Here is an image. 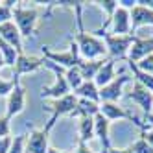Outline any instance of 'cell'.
I'll return each mask as SVG.
<instances>
[{
  "instance_id": "obj_1",
  "label": "cell",
  "mask_w": 153,
  "mask_h": 153,
  "mask_svg": "<svg viewBox=\"0 0 153 153\" xmlns=\"http://www.w3.org/2000/svg\"><path fill=\"white\" fill-rule=\"evenodd\" d=\"M78 50L79 53L87 59V61H96L98 57H102L105 56V52H107V46L103 45V41L100 39H96L94 35H89V33H81L78 35Z\"/></svg>"
},
{
  "instance_id": "obj_2",
  "label": "cell",
  "mask_w": 153,
  "mask_h": 153,
  "mask_svg": "<svg viewBox=\"0 0 153 153\" xmlns=\"http://www.w3.org/2000/svg\"><path fill=\"white\" fill-rule=\"evenodd\" d=\"M107 48L114 57H124L133 45V35H105Z\"/></svg>"
},
{
  "instance_id": "obj_3",
  "label": "cell",
  "mask_w": 153,
  "mask_h": 153,
  "mask_svg": "<svg viewBox=\"0 0 153 153\" xmlns=\"http://www.w3.org/2000/svg\"><path fill=\"white\" fill-rule=\"evenodd\" d=\"M127 53H129V63H137V61H142L144 57L151 56L153 53V35L148 39H135Z\"/></svg>"
},
{
  "instance_id": "obj_4",
  "label": "cell",
  "mask_w": 153,
  "mask_h": 153,
  "mask_svg": "<svg viewBox=\"0 0 153 153\" xmlns=\"http://www.w3.org/2000/svg\"><path fill=\"white\" fill-rule=\"evenodd\" d=\"M113 20V33L114 35H129L131 31V15L126 7H116V11L111 17Z\"/></svg>"
},
{
  "instance_id": "obj_5",
  "label": "cell",
  "mask_w": 153,
  "mask_h": 153,
  "mask_svg": "<svg viewBox=\"0 0 153 153\" xmlns=\"http://www.w3.org/2000/svg\"><path fill=\"white\" fill-rule=\"evenodd\" d=\"M127 81H129L127 76H122V78H118V79H113L107 87L100 89V100L102 102H111V103H114L118 98L122 96V85L127 83Z\"/></svg>"
},
{
  "instance_id": "obj_6",
  "label": "cell",
  "mask_w": 153,
  "mask_h": 153,
  "mask_svg": "<svg viewBox=\"0 0 153 153\" xmlns=\"http://www.w3.org/2000/svg\"><path fill=\"white\" fill-rule=\"evenodd\" d=\"M129 98L133 102H137L146 113H149L151 109H153V92H149L146 87H142L138 81L135 83V87H133V91H131Z\"/></svg>"
},
{
  "instance_id": "obj_7",
  "label": "cell",
  "mask_w": 153,
  "mask_h": 153,
  "mask_svg": "<svg viewBox=\"0 0 153 153\" xmlns=\"http://www.w3.org/2000/svg\"><path fill=\"white\" fill-rule=\"evenodd\" d=\"M131 15V28H138L144 24H153V11L148 9L146 6H142L140 2H137V6L129 11Z\"/></svg>"
},
{
  "instance_id": "obj_8",
  "label": "cell",
  "mask_w": 153,
  "mask_h": 153,
  "mask_svg": "<svg viewBox=\"0 0 153 153\" xmlns=\"http://www.w3.org/2000/svg\"><path fill=\"white\" fill-rule=\"evenodd\" d=\"M113 79H114V61H109L98 70L96 78H94V83H96V87L103 89V87H107Z\"/></svg>"
},
{
  "instance_id": "obj_9",
  "label": "cell",
  "mask_w": 153,
  "mask_h": 153,
  "mask_svg": "<svg viewBox=\"0 0 153 153\" xmlns=\"http://www.w3.org/2000/svg\"><path fill=\"white\" fill-rule=\"evenodd\" d=\"M94 133H96V137H100L103 146L109 149V138H107L109 137V120L102 113L94 114Z\"/></svg>"
},
{
  "instance_id": "obj_10",
  "label": "cell",
  "mask_w": 153,
  "mask_h": 153,
  "mask_svg": "<svg viewBox=\"0 0 153 153\" xmlns=\"http://www.w3.org/2000/svg\"><path fill=\"white\" fill-rule=\"evenodd\" d=\"M100 113L107 118V120H120V118H131L122 107H118L116 103H111V102H103L100 105Z\"/></svg>"
},
{
  "instance_id": "obj_11",
  "label": "cell",
  "mask_w": 153,
  "mask_h": 153,
  "mask_svg": "<svg viewBox=\"0 0 153 153\" xmlns=\"http://www.w3.org/2000/svg\"><path fill=\"white\" fill-rule=\"evenodd\" d=\"M28 151L30 153H46V131H37L30 137L28 142Z\"/></svg>"
},
{
  "instance_id": "obj_12",
  "label": "cell",
  "mask_w": 153,
  "mask_h": 153,
  "mask_svg": "<svg viewBox=\"0 0 153 153\" xmlns=\"http://www.w3.org/2000/svg\"><path fill=\"white\" fill-rule=\"evenodd\" d=\"M76 94L81 96L83 100H91V102H96V103H98V100H100V91H98V87H96L94 81H83L81 87L76 91Z\"/></svg>"
},
{
  "instance_id": "obj_13",
  "label": "cell",
  "mask_w": 153,
  "mask_h": 153,
  "mask_svg": "<svg viewBox=\"0 0 153 153\" xmlns=\"http://www.w3.org/2000/svg\"><path fill=\"white\" fill-rule=\"evenodd\" d=\"M76 105H78V98H76V94H67V96L59 98L53 107H56L57 114H65V113H74Z\"/></svg>"
},
{
  "instance_id": "obj_14",
  "label": "cell",
  "mask_w": 153,
  "mask_h": 153,
  "mask_svg": "<svg viewBox=\"0 0 153 153\" xmlns=\"http://www.w3.org/2000/svg\"><path fill=\"white\" fill-rule=\"evenodd\" d=\"M68 83H67V78H63V76H57V79H56V83H53L50 89H46L45 92V96H56V98H63V96H67L68 94Z\"/></svg>"
},
{
  "instance_id": "obj_15",
  "label": "cell",
  "mask_w": 153,
  "mask_h": 153,
  "mask_svg": "<svg viewBox=\"0 0 153 153\" xmlns=\"http://www.w3.org/2000/svg\"><path fill=\"white\" fill-rule=\"evenodd\" d=\"M94 116H81V124H79V138L81 142H87L94 137Z\"/></svg>"
},
{
  "instance_id": "obj_16",
  "label": "cell",
  "mask_w": 153,
  "mask_h": 153,
  "mask_svg": "<svg viewBox=\"0 0 153 153\" xmlns=\"http://www.w3.org/2000/svg\"><path fill=\"white\" fill-rule=\"evenodd\" d=\"M15 15H17V20H19V24H20L22 33L30 35L31 26H33V22H35V13L33 11H17Z\"/></svg>"
},
{
  "instance_id": "obj_17",
  "label": "cell",
  "mask_w": 153,
  "mask_h": 153,
  "mask_svg": "<svg viewBox=\"0 0 153 153\" xmlns=\"http://www.w3.org/2000/svg\"><path fill=\"white\" fill-rule=\"evenodd\" d=\"M129 67L133 68L137 81H138L142 87H146V89H148L149 92H153V76H151V74H148V72H144V70H140L135 63H129Z\"/></svg>"
},
{
  "instance_id": "obj_18",
  "label": "cell",
  "mask_w": 153,
  "mask_h": 153,
  "mask_svg": "<svg viewBox=\"0 0 153 153\" xmlns=\"http://www.w3.org/2000/svg\"><path fill=\"white\" fill-rule=\"evenodd\" d=\"M22 105H24V92L22 91H15V94L11 96V102H9V114L22 111Z\"/></svg>"
},
{
  "instance_id": "obj_19",
  "label": "cell",
  "mask_w": 153,
  "mask_h": 153,
  "mask_svg": "<svg viewBox=\"0 0 153 153\" xmlns=\"http://www.w3.org/2000/svg\"><path fill=\"white\" fill-rule=\"evenodd\" d=\"M67 83H68V87H72V89H76V91L81 87L83 78H81V74H79L78 67H74V68H70V70L67 72Z\"/></svg>"
},
{
  "instance_id": "obj_20",
  "label": "cell",
  "mask_w": 153,
  "mask_h": 153,
  "mask_svg": "<svg viewBox=\"0 0 153 153\" xmlns=\"http://www.w3.org/2000/svg\"><path fill=\"white\" fill-rule=\"evenodd\" d=\"M39 65H41V61H39V59H26V57H22V59L19 61L17 67H19V70H20V72H28V70H35Z\"/></svg>"
},
{
  "instance_id": "obj_21",
  "label": "cell",
  "mask_w": 153,
  "mask_h": 153,
  "mask_svg": "<svg viewBox=\"0 0 153 153\" xmlns=\"http://www.w3.org/2000/svg\"><path fill=\"white\" fill-rule=\"evenodd\" d=\"M0 33H2L7 41H11V42H19V35H17V30L11 26V24H4V26H0Z\"/></svg>"
},
{
  "instance_id": "obj_22",
  "label": "cell",
  "mask_w": 153,
  "mask_h": 153,
  "mask_svg": "<svg viewBox=\"0 0 153 153\" xmlns=\"http://www.w3.org/2000/svg\"><path fill=\"white\" fill-rule=\"evenodd\" d=\"M131 151H133V153H153V148L144 140V137H142V138H138L135 144L131 146Z\"/></svg>"
},
{
  "instance_id": "obj_23",
  "label": "cell",
  "mask_w": 153,
  "mask_h": 153,
  "mask_svg": "<svg viewBox=\"0 0 153 153\" xmlns=\"http://www.w3.org/2000/svg\"><path fill=\"white\" fill-rule=\"evenodd\" d=\"M137 67L140 70H144V72H148V74L153 76V53H151V56H148V57H144V59L137 65Z\"/></svg>"
},
{
  "instance_id": "obj_24",
  "label": "cell",
  "mask_w": 153,
  "mask_h": 153,
  "mask_svg": "<svg viewBox=\"0 0 153 153\" xmlns=\"http://www.w3.org/2000/svg\"><path fill=\"white\" fill-rule=\"evenodd\" d=\"M76 153H92V151H91V148L87 146L85 142H79V148H78V151H76Z\"/></svg>"
},
{
  "instance_id": "obj_25",
  "label": "cell",
  "mask_w": 153,
  "mask_h": 153,
  "mask_svg": "<svg viewBox=\"0 0 153 153\" xmlns=\"http://www.w3.org/2000/svg\"><path fill=\"white\" fill-rule=\"evenodd\" d=\"M142 137H144V140L148 142V144H149L151 148H153V129H151V131H148V133H144Z\"/></svg>"
},
{
  "instance_id": "obj_26",
  "label": "cell",
  "mask_w": 153,
  "mask_h": 153,
  "mask_svg": "<svg viewBox=\"0 0 153 153\" xmlns=\"http://www.w3.org/2000/svg\"><path fill=\"white\" fill-rule=\"evenodd\" d=\"M7 133V124H6V120H0V137H4Z\"/></svg>"
},
{
  "instance_id": "obj_27",
  "label": "cell",
  "mask_w": 153,
  "mask_h": 153,
  "mask_svg": "<svg viewBox=\"0 0 153 153\" xmlns=\"http://www.w3.org/2000/svg\"><path fill=\"white\" fill-rule=\"evenodd\" d=\"M20 142H22V140H20V138H19V140L15 142V146H13L11 153H20V151H22V148H20Z\"/></svg>"
},
{
  "instance_id": "obj_28",
  "label": "cell",
  "mask_w": 153,
  "mask_h": 153,
  "mask_svg": "<svg viewBox=\"0 0 153 153\" xmlns=\"http://www.w3.org/2000/svg\"><path fill=\"white\" fill-rule=\"evenodd\" d=\"M9 87H11V83H0V94H4L6 91H9Z\"/></svg>"
},
{
  "instance_id": "obj_29",
  "label": "cell",
  "mask_w": 153,
  "mask_h": 153,
  "mask_svg": "<svg viewBox=\"0 0 153 153\" xmlns=\"http://www.w3.org/2000/svg\"><path fill=\"white\" fill-rule=\"evenodd\" d=\"M6 19H7V9L2 7V9H0V22H2V20H6Z\"/></svg>"
},
{
  "instance_id": "obj_30",
  "label": "cell",
  "mask_w": 153,
  "mask_h": 153,
  "mask_svg": "<svg viewBox=\"0 0 153 153\" xmlns=\"http://www.w3.org/2000/svg\"><path fill=\"white\" fill-rule=\"evenodd\" d=\"M142 6H146L148 9H151V11H153V0H148V2H140Z\"/></svg>"
},
{
  "instance_id": "obj_31",
  "label": "cell",
  "mask_w": 153,
  "mask_h": 153,
  "mask_svg": "<svg viewBox=\"0 0 153 153\" xmlns=\"http://www.w3.org/2000/svg\"><path fill=\"white\" fill-rule=\"evenodd\" d=\"M46 153H65V151H57V149H48Z\"/></svg>"
},
{
  "instance_id": "obj_32",
  "label": "cell",
  "mask_w": 153,
  "mask_h": 153,
  "mask_svg": "<svg viewBox=\"0 0 153 153\" xmlns=\"http://www.w3.org/2000/svg\"><path fill=\"white\" fill-rule=\"evenodd\" d=\"M100 153H109V149H107V148H103V151H100Z\"/></svg>"
}]
</instances>
